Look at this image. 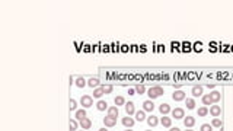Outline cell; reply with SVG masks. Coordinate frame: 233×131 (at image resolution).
Instances as JSON below:
<instances>
[{
  "instance_id": "13",
  "label": "cell",
  "mask_w": 233,
  "mask_h": 131,
  "mask_svg": "<svg viewBox=\"0 0 233 131\" xmlns=\"http://www.w3.org/2000/svg\"><path fill=\"white\" fill-rule=\"evenodd\" d=\"M184 124H185L186 128H192L195 125V118L194 117H186V118H184Z\"/></svg>"
},
{
  "instance_id": "19",
  "label": "cell",
  "mask_w": 233,
  "mask_h": 131,
  "mask_svg": "<svg viewBox=\"0 0 233 131\" xmlns=\"http://www.w3.org/2000/svg\"><path fill=\"white\" fill-rule=\"evenodd\" d=\"M96 108H98V111H105V109H108L109 106H108V103H106L105 101H98L96 102Z\"/></svg>"
},
{
  "instance_id": "24",
  "label": "cell",
  "mask_w": 233,
  "mask_h": 131,
  "mask_svg": "<svg viewBox=\"0 0 233 131\" xmlns=\"http://www.w3.org/2000/svg\"><path fill=\"white\" fill-rule=\"evenodd\" d=\"M114 102H115V106H124L125 105V99H124V96H115Z\"/></svg>"
},
{
  "instance_id": "4",
  "label": "cell",
  "mask_w": 233,
  "mask_h": 131,
  "mask_svg": "<svg viewBox=\"0 0 233 131\" xmlns=\"http://www.w3.org/2000/svg\"><path fill=\"white\" fill-rule=\"evenodd\" d=\"M121 123H123L124 127H127V128H133L134 127V124H136V119H133L131 117H124L123 119H121Z\"/></svg>"
},
{
  "instance_id": "9",
  "label": "cell",
  "mask_w": 233,
  "mask_h": 131,
  "mask_svg": "<svg viewBox=\"0 0 233 131\" xmlns=\"http://www.w3.org/2000/svg\"><path fill=\"white\" fill-rule=\"evenodd\" d=\"M210 114L213 115V117H214V118H217V117H219V115L221 114V108L219 105H211L210 106Z\"/></svg>"
},
{
  "instance_id": "17",
  "label": "cell",
  "mask_w": 233,
  "mask_h": 131,
  "mask_svg": "<svg viewBox=\"0 0 233 131\" xmlns=\"http://www.w3.org/2000/svg\"><path fill=\"white\" fill-rule=\"evenodd\" d=\"M210 98H211V101H213V103H217V102L220 101V98H221V95H220V92H217V90H213L211 93H210Z\"/></svg>"
},
{
  "instance_id": "26",
  "label": "cell",
  "mask_w": 233,
  "mask_h": 131,
  "mask_svg": "<svg viewBox=\"0 0 233 131\" xmlns=\"http://www.w3.org/2000/svg\"><path fill=\"white\" fill-rule=\"evenodd\" d=\"M76 86H77V88H85V86H88V83H86V80L83 79V77H77V79H76Z\"/></svg>"
},
{
  "instance_id": "38",
  "label": "cell",
  "mask_w": 233,
  "mask_h": 131,
  "mask_svg": "<svg viewBox=\"0 0 233 131\" xmlns=\"http://www.w3.org/2000/svg\"><path fill=\"white\" fill-rule=\"evenodd\" d=\"M186 131H194V130H191V128H188V130H186Z\"/></svg>"
},
{
  "instance_id": "15",
  "label": "cell",
  "mask_w": 233,
  "mask_h": 131,
  "mask_svg": "<svg viewBox=\"0 0 233 131\" xmlns=\"http://www.w3.org/2000/svg\"><path fill=\"white\" fill-rule=\"evenodd\" d=\"M159 111H160L162 115H166V114H169V112H172V111H170L169 103H162V105L159 106Z\"/></svg>"
},
{
  "instance_id": "1",
  "label": "cell",
  "mask_w": 233,
  "mask_h": 131,
  "mask_svg": "<svg viewBox=\"0 0 233 131\" xmlns=\"http://www.w3.org/2000/svg\"><path fill=\"white\" fill-rule=\"evenodd\" d=\"M163 93H165V90H163L162 86H153V88H150L147 90V95H149V98H150V101H152V99H156V98H159V96H163Z\"/></svg>"
},
{
  "instance_id": "36",
  "label": "cell",
  "mask_w": 233,
  "mask_h": 131,
  "mask_svg": "<svg viewBox=\"0 0 233 131\" xmlns=\"http://www.w3.org/2000/svg\"><path fill=\"white\" fill-rule=\"evenodd\" d=\"M99 131H108V130H106V128H101V130H99Z\"/></svg>"
},
{
  "instance_id": "11",
  "label": "cell",
  "mask_w": 233,
  "mask_h": 131,
  "mask_svg": "<svg viewBox=\"0 0 233 131\" xmlns=\"http://www.w3.org/2000/svg\"><path fill=\"white\" fill-rule=\"evenodd\" d=\"M99 85H101V80H99V77H90L89 79V82H88V86L89 88H99Z\"/></svg>"
},
{
  "instance_id": "22",
  "label": "cell",
  "mask_w": 233,
  "mask_h": 131,
  "mask_svg": "<svg viewBox=\"0 0 233 131\" xmlns=\"http://www.w3.org/2000/svg\"><path fill=\"white\" fill-rule=\"evenodd\" d=\"M83 118H86V109L85 108H82V109H77L76 111V119H83Z\"/></svg>"
},
{
  "instance_id": "7",
  "label": "cell",
  "mask_w": 233,
  "mask_h": 131,
  "mask_svg": "<svg viewBox=\"0 0 233 131\" xmlns=\"http://www.w3.org/2000/svg\"><path fill=\"white\" fill-rule=\"evenodd\" d=\"M125 112L128 114V117L130 115H133V114H136V108H134V103H133L131 101H128V102H125Z\"/></svg>"
},
{
  "instance_id": "21",
  "label": "cell",
  "mask_w": 233,
  "mask_h": 131,
  "mask_svg": "<svg viewBox=\"0 0 233 131\" xmlns=\"http://www.w3.org/2000/svg\"><path fill=\"white\" fill-rule=\"evenodd\" d=\"M136 119L137 121H140V123H141V121H144V119H147L146 118V112H144V111H136Z\"/></svg>"
},
{
  "instance_id": "39",
  "label": "cell",
  "mask_w": 233,
  "mask_h": 131,
  "mask_svg": "<svg viewBox=\"0 0 233 131\" xmlns=\"http://www.w3.org/2000/svg\"><path fill=\"white\" fill-rule=\"evenodd\" d=\"M146 131H152V130H146Z\"/></svg>"
},
{
  "instance_id": "34",
  "label": "cell",
  "mask_w": 233,
  "mask_h": 131,
  "mask_svg": "<svg viewBox=\"0 0 233 131\" xmlns=\"http://www.w3.org/2000/svg\"><path fill=\"white\" fill-rule=\"evenodd\" d=\"M128 93H130V95H134V93H136V89H128Z\"/></svg>"
},
{
  "instance_id": "37",
  "label": "cell",
  "mask_w": 233,
  "mask_h": 131,
  "mask_svg": "<svg viewBox=\"0 0 233 131\" xmlns=\"http://www.w3.org/2000/svg\"><path fill=\"white\" fill-rule=\"evenodd\" d=\"M125 131H133V130H131V128H127V130H125Z\"/></svg>"
},
{
  "instance_id": "8",
  "label": "cell",
  "mask_w": 233,
  "mask_h": 131,
  "mask_svg": "<svg viewBox=\"0 0 233 131\" xmlns=\"http://www.w3.org/2000/svg\"><path fill=\"white\" fill-rule=\"evenodd\" d=\"M104 124H105V127H114L115 124H117V118L106 115L105 118H104Z\"/></svg>"
},
{
  "instance_id": "2",
  "label": "cell",
  "mask_w": 233,
  "mask_h": 131,
  "mask_svg": "<svg viewBox=\"0 0 233 131\" xmlns=\"http://www.w3.org/2000/svg\"><path fill=\"white\" fill-rule=\"evenodd\" d=\"M80 105L82 108H90V106L93 105V99L92 96H89V95H83V96L80 98Z\"/></svg>"
},
{
  "instance_id": "23",
  "label": "cell",
  "mask_w": 233,
  "mask_h": 131,
  "mask_svg": "<svg viewBox=\"0 0 233 131\" xmlns=\"http://www.w3.org/2000/svg\"><path fill=\"white\" fill-rule=\"evenodd\" d=\"M104 95H105V92H104L102 86H101V88H96L95 90H93V98H98V99H99V98H102Z\"/></svg>"
},
{
  "instance_id": "35",
  "label": "cell",
  "mask_w": 233,
  "mask_h": 131,
  "mask_svg": "<svg viewBox=\"0 0 233 131\" xmlns=\"http://www.w3.org/2000/svg\"><path fill=\"white\" fill-rule=\"evenodd\" d=\"M169 131H181V130H179V128H176V127H175V128L170 127V128H169Z\"/></svg>"
},
{
  "instance_id": "25",
  "label": "cell",
  "mask_w": 233,
  "mask_h": 131,
  "mask_svg": "<svg viewBox=\"0 0 233 131\" xmlns=\"http://www.w3.org/2000/svg\"><path fill=\"white\" fill-rule=\"evenodd\" d=\"M201 99H203V103L205 106H211L213 105V101H211V98H210V95H203V98H201Z\"/></svg>"
},
{
  "instance_id": "27",
  "label": "cell",
  "mask_w": 233,
  "mask_h": 131,
  "mask_svg": "<svg viewBox=\"0 0 233 131\" xmlns=\"http://www.w3.org/2000/svg\"><path fill=\"white\" fill-rule=\"evenodd\" d=\"M208 112H210V111H208V108H205V106H203V108H198V111H197L198 117H205Z\"/></svg>"
},
{
  "instance_id": "10",
  "label": "cell",
  "mask_w": 233,
  "mask_h": 131,
  "mask_svg": "<svg viewBox=\"0 0 233 131\" xmlns=\"http://www.w3.org/2000/svg\"><path fill=\"white\" fill-rule=\"evenodd\" d=\"M154 109V103L153 101H144L143 102V111L144 112H152Z\"/></svg>"
},
{
  "instance_id": "12",
  "label": "cell",
  "mask_w": 233,
  "mask_h": 131,
  "mask_svg": "<svg viewBox=\"0 0 233 131\" xmlns=\"http://www.w3.org/2000/svg\"><path fill=\"white\" fill-rule=\"evenodd\" d=\"M191 95L192 96H203V86H200V85L194 86V88L191 89Z\"/></svg>"
},
{
  "instance_id": "31",
  "label": "cell",
  "mask_w": 233,
  "mask_h": 131,
  "mask_svg": "<svg viewBox=\"0 0 233 131\" xmlns=\"http://www.w3.org/2000/svg\"><path fill=\"white\" fill-rule=\"evenodd\" d=\"M79 124L76 123V119H70V131H76Z\"/></svg>"
},
{
  "instance_id": "32",
  "label": "cell",
  "mask_w": 233,
  "mask_h": 131,
  "mask_svg": "<svg viewBox=\"0 0 233 131\" xmlns=\"http://www.w3.org/2000/svg\"><path fill=\"white\" fill-rule=\"evenodd\" d=\"M102 89H104V92H105V93H111L112 90H114V86H112V85H104V86H102Z\"/></svg>"
},
{
  "instance_id": "28",
  "label": "cell",
  "mask_w": 233,
  "mask_h": 131,
  "mask_svg": "<svg viewBox=\"0 0 233 131\" xmlns=\"http://www.w3.org/2000/svg\"><path fill=\"white\" fill-rule=\"evenodd\" d=\"M211 125H213V127L220 128V127H223V121L219 119V118H214V119H211Z\"/></svg>"
},
{
  "instance_id": "20",
  "label": "cell",
  "mask_w": 233,
  "mask_h": 131,
  "mask_svg": "<svg viewBox=\"0 0 233 131\" xmlns=\"http://www.w3.org/2000/svg\"><path fill=\"white\" fill-rule=\"evenodd\" d=\"M108 115L117 118V117H118V108H117V106H109V108H108Z\"/></svg>"
},
{
  "instance_id": "6",
  "label": "cell",
  "mask_w": 233,
  "mask_h": 131,
  "mask_svg": "<svg viewBox=\"0 0 233 131\" xmlns=\"http://www.w3.org/2000/svg\"><path fill=\"white\" fill-rule=\"evenodd\" d=\"M79 125L82 127V130H89V128L92 127V121H90V119L86 117V118H83V119H80V121H79Z\"/></svg>"
},
{
  "instance_id": "5",
  "label": "cell",
  "mask_w": 233,
  "mask_h": 131,
  "mask_svg": "<svg viewBox=\"0 0 233 131\" xmlns=\"http://www.w3.org/2000/svg\"><path fill=\"white\" fill-rule=\"evenodd\" d=\"M172 99H174L175 102L185 101V92H182V90H175V92L172 93Z\"/></svg>"
},
{
  "instance_id": "29",
  "label": "cell",
  "mask_w": 233,
  "mask_h": 131,
  "mask_svg": "<svg viewBox=\"0 0 233 131\" xmlns=\"http://www.w3.org/2000/svg\"><path fill=\"white\" fill-rule=\"evenodd\" d=\"M200 131H213V125L211 124H203L200 127Z\"/></svg>"
},
{
  "instance_id": "33",
  "label": "cell",
  "mask_w": 233,
  "mask_h": 131,
  "mask_svg": "<svg viewBox=\"0 0 233 131\" xmlns=\"http://www.w3.org/2000/svg\"><path fill=\"white\" fill-rule=\"evenodd\" d=\"M77 108V102L74 99H70V111H76Z\"/></svg>"
},
{
  "instance_id": "16",
  "label": "cell",
  "mask_w": 233,
  "mask_h": 131,
  "mask_svg": "<svg viewBox=\"0 0 233 131\" xmlns=\"http://www.w3.org/2000/svg\"><path fill=\"white\" fill-rule=\"evenodd\" d=\"M160 124H162V125H163L165 128H170V125H172V119H170L169 117L163 115V118L160 119Z\"/></svg>"
},
{
  "instance_id": "30",
  "label": "cell",
  "mask_w": 233,
  "mask_h": 131,
  "mask_svg": "<svg viewBox=\"0 0 233 131\" xmlns=\"http://www.w3.org/2000/svg\"><path fill=\"white\" fill-rule=\"evenodd\" d=\"M136 92L139 93V95H143V93L146 92V88H144V85H136Z\"/></svg>"
},
{
  "instance_id": "18",
  "label": "cell",
  "mask_w": 233,
  "mask_h": 131,
  "mask_svg": "<svg viewBox=\"0 0 233 131\" xmlns=\"http://www.w3.org/2000/svg\"><path fill=\"white\" fill-rule=\"evenodd\" d=\"M185 106H186V109H194V108H195V101L192 99V98H186V99H185Z\"/></svg>"
},
{
  "instance_id": "3",
  "label": "cell",
  "mask_w": 233,
  "mask_h": 131,
  "mask_svg": "<svg viewBox=\"0 0 233 131\" xmlns=\"http://www.w3.org/2000/svg\"><path fill=\"white\" fill-rule=\"evenodd\" d=\"M184 115H185V111L182 108H175L172 109V118L174 119H184Z\"/></svg>"
},
{
  "instance_id": "14",
  "label": "cell",
  "mask_w": 233,
  "mask_h": 131,
  "mask_svg": "<svg viewBox=\"0 0 233 131\" xmlns=\"http://www.w3.org/2000/svg\"><path fill=\"white\" fill-rule=\"evenodd\" d=\"M146 121H147L149 127H156L157 124H159V118H157V117H154V115H150V117H149Z\"/></svg>"
}]
</instances>
